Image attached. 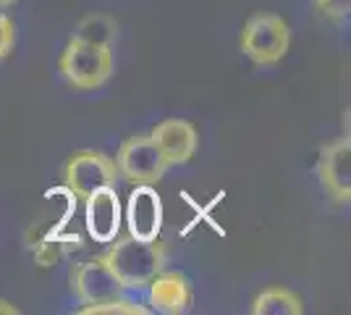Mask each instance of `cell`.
<instances>
[{"mask_svg":"<svg viewBox=\"0 0 351 315\" xmlns=\"http://www.w3.org/2000/svg\"><path fill=\"white\" fill-rule=\"evenodd\" d=\"M113 163L118 168V179L129 181L134 187L136 184H158L165 176V171L171 168L162 150L149 135H134L123 139Z\"/></svg>","mask_w":351,"mask_h":315,"instance_id":"obj_4","label":"cell"},{"mask_svg":"<svg viewBox=\"0 0 351 315\" xmlns=\"http://www.w3.org/2000/svg\"><path fill=\"white\" fill-rule=\"evenodd\" d=\"M58 69L73 90H97L113 74V53L110 47L71 40L60 56Z\"/></svg>","mask_w":351,"mask_h":315,"instance_id":"obj_3","label":"cell"},{"mask_svg":"<svg viewBox=\"0 0 351 315\" xmlns=\"http://www.w3.org/2000/svg\"><path fill=\"white\" fill-rule=\"evenodd\" d=\"M16 0H0V8H5V5H14Z\"/></svg>","mask_w":351,"mask_h":315,"instance_id":"obj_18","label":"cell"},{"mask_svg":"<svg viewBox=\"0 0 351 315\" xmlns=\"http://www.w3.org/2000/svg\"><path fill=\"white\" fill-rule=\"evenodd\" d=\"M322 192L338 205H349L351 200V139L338 137L320 150L317 161Z\"/></svg>","mask_w":351,"mask_h":315,"instance_id":"obj_6","label":"cell"},{"mask_svg":"<svg viewBox=\"0 0 351 315\" xmlns=\"http://www.w3.org/2000/svg\"><path fill=\"white\" fill-rule=\"evenodd\" d=\"M71 289L84 305H95V302L113 300L118 294H123V286L116 279V273L105 263L103 255L89 257L84 263H79L71 270Z\"/></svg>","mask_w":351,"mask_h":315,"instance_id":"obj_7","label":"cell"},{"mask_svg":"<svg viewBox=\"0 0 351 315\" xmlns=\"http://www.w3.org/2000/svg\"><path fill=\"white\" fill-rule=\"evenodd\" d=\"M0 313L3 315H19L21 310L16 307L14 302H8V300H0Z\"/></svg>","mask_w":351,"mask_h":315,"instance_id":"obj_17","label":"cell"},{"mask_svg":"<svg viewBox=\"0 0 351 315\" xmlns=\"http://www.w3.org/2000/svg\"><path fill=\"white\" fill-rule=\"evenodd\" d=\"M87 200V231L95 242H113L121 231V200L116 187H100Z\"/></svg>","mask_w":351,"mask_h":315,"instance_id":"obj_10","label":"cell"},{"mask_svg":"<svg viewBox=\"0 0 351 315\" xmlns=\"http://www.w3.org/2000/svg\"><path fill=\"white\" fill-rule=\"evenodd\" d=\"M291 45V27L278 14L249 16L241 30V53L257 66H276Z\"/></svg>","mask_w":351,"mask_h":315,"instance_id":"obj_2","label":"cell"},{"mask_svg":"<svg viewBox=\"0 0 351 315\" xmlns=\"http://www.w3.org/2000/svg\"><path fill=\"white\" fill-rule=\"evenodd\" d=\"M126 224H129V234L136 240L160 237L162 202L155 184H136L134 187L129 205H126Z\"/></svg>","mask_w":351,"mask_h":315,"instance_id":"obj_9","label":"cell"},{"mask_svg":"<svg viewBox=\"0 0 351 315\" xmlns=\"http://www.w3.org/2000/svg\"><path fill=\"white\" fill-rule=\"evenodd\" d=\"M118 34V24L113 16L108 14H89L84 16L76 30H73L71 40H79V43H89V45H103V47H113Z\"/></svg>","mask_w":351,"mask_h":315,"instance_id":"obj_13","label":"cell"},{"mask_svg":"<svg viewBox=\"0 0 351 315\" xmlns=\"http://www.w3.org/2000/svg\"><path fill=\"white\" fill-rule=\"evenodd\" d=\"M149 137L155 139V145L162 150L165 161L171 165H186L194 158L197 152V145H199V137H197V129L194 124L184 119H165L160 121Z\"/></svg>","mask_w":351,"mask_h":315,"instance_id":"obj_11","label":"cell"},{"mask_svg":"<svg viewBox=\"0 0 351 315\" xmlns=\"http://www.w3.org/2000/svg\"><path fill=\"white\" fill-rule=\"evenodd\" d=\"M149 310L162 315H181L186 313L194 302V286L189 276L181 270H165L162 268L149 284Z\"/></svg>","mask_w":351,"mask_h":315,"instance_id":"obj_8","label":"cell"},{"mask_svg":"<svg viewBox=\"0 0 351 315\" xmlns=\"http://www.w3.org/2000/svg\"><path fill=\"white\" fill-rule=\"evenodd\" d=\"M315 5L328 21H343L351 11V0H315Z\"/></svg>","mask_w":351,"mask_h":315,"instance_id":"obj_15","label":"cell"},{"mask_svg":"<svg viewBox=\"0 0 351 315\" xmlns=\"http://www.w3.org/2000/svg\"><path fill=\"white\" fill-rule=\"evenodd\" d=\"M105 263L116 273L123 289H145L168 263V250L158 237L136 240V237H116L110 242Z\"/></svg>","mask_w":351,"mask_h":315,"instance_id":"obj_1","label":"cell"},{"mask_svg":"<svg viewBox=\"0 0 351 315\" xmlns=\"http://www.w3.org/2000/svg\"><path fill=\"white\" fill-rule=\"evenodd\" d=\"M147 313H152V310L134 300H123L121 294L113 297V300L95 302V305L79 307V315H147Z\"/></svg>","mask_w":351,"mask_h":315,"instance_id":"obj_14","label":"cell"},{"mask_svg":"<svg viewBox=\"0 0 351 315\" xmlns=\"http://www.w3.org/2000/svg\"><path fill=\"white\" fill-rule=\"evenodd\" d=\"M252 313L254 315H302L304 313V302L302 297L286 289V286H267L263 289L254 302H252Z\"/></svg>","mask_w":351,"mask_h":315,"instance_id":"obj_12","label":"cell"},{"mask_svg":"<svg viewBox=\"0 0 351 315\" xmlns=\"http://www.w3.org/2000/svg\"><path fill=\"white\" fill-rule=\"evenodd\" d=\"M118 168L100 150H79L63 165V184L76 197H89L100 187H116Z\"/></svg>","mask_w":351,"mask_h":315,"instance_id":"obj_5","label":"cell"},{"mask_svg":"<svg viewBox=\"0 0 351 315\" xmlns=\"http://www.w3.org/2000/svg\"><path fill=\"white\" fill-rule=\"evenodd\" d=\"M16 43V27L11 21V16L0 14V60L5 58L11 50H14Z\"/></svg>","mask_w":351,"mask_h":315,"instance_id":"obj_16","label":"cell"}]
</instances>
